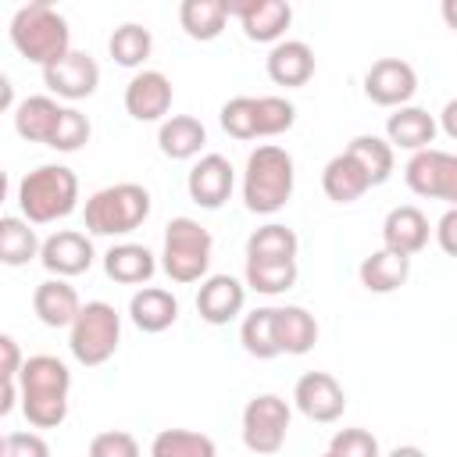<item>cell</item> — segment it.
I'll use <instances>...</instances> for the list:
<instances>
[{
	"label": "cell",
	"mask_w": 457,
	"mask_h": 457,
	"mask_svg": "<svg viewBox=\"0 0 457 457\" xmlns=\"http://www.w3.org/2000/svg\"><path fill=\"white\" fill-rule=\"evenodd\" d=\"M71 371L54 353H36L21 361L18 371V403L32 428H57L68 418Z\"/></svg>",
	"instance_id": "obj_1"
},
{
	"label": "cell",
	"mask_w": 457,
	"mask_h": 457,
	"mask_svg": "<svg viewBox=\"0 0 457 457\" xmlns=\"http://www.w3.org/2000/svg\"><path fill=\"white\" fill-rule=\"evenodd\" d=\"M11 43H14V50L25 61L46 68V64L61 61L71 50V29H68L64 14L54 4L32 0V4L14 11V18H11Z\"/></svg>",
	"instance_id": "obj_2"
},
{
	"label": "cell",
	"mask_w": 457,
	"mask_h": 457,
	"mask_svg": "<svg viewBox=\"0 0 457 457\" xmlns=\"http://www.w3.org/2000/svg\"><path fill=\"white\" fill-rule=\"evenodd\" d=\"M296 186V164L289 157V150L264 143L257 150H250L246 157V171H243V204L253 214H275L289 204Z\"/></svg>",
	"instance_id": "obj_3"
},
{
	"label": "cell",
	"mask_w": 457,
	"mask_h": 457,
	"mask_svg": "<svg viewBox=\"0 0 457 457\" xmlns=\"http://www.w3.org/2000/svg\"><path fill=\"white\" fill-rule=\"evenodd\" d=\"M18 207L29 225H50L79 207V175L68 164H39L18 182Z\"/></svg>",
	"instance_id": "obj_4"
},
{
	"label": "cell",
	"mask_w": 457,
	"mask_h": 457,
	"mask_svg": "<svg viewBox=\"0 0 457 457\" xmlns=\"http://www.w3.org/2000/svg\"><path fill=\"white\" fill-rule=\"evenodd\" d=\"M150 218V193L139 182H114L86 200V228L93 236H129Z\"/></svg>",
	"instance_id": "obj_5"
},
{
	"label": "cell",
	"mask_w": 457,
	"mask_h": 457,
	"mask_svg": "<svg viewBox=\"0 0 457 457\" xmlns=\"http://www.w3.org/2000/svg\"><path fill=\"white\" fill-rule=\"evenodd\" d=\"M211 250L214 239L211 232L193 221V218H171L164 225V250H161V268L171 282L186 286V282H204L207 268H211Z\"/></svg>",
	"instance_id": "obj_6"
},
{
	"label": "cell",
	"mask_w": 457,
	"mask_h": 457,
	"mask_svg": "<svg viewBox=\"0 0 457 457\" xmlns=\"http://www.w3.org/2000/svg\"><path fill=\"white\" fill-rule=\"evenodd\" d=\"M121 343V314L104 303V300H89L79 307L75 321L68 325V346L71 357L86 368H100L114 357Z\"/></svg>",
	"instance_id": "obj_7"
},
{
	"label": "cell",
	"mask_w": 457,
	"mask_h": 457,
	"mask_svg": "<svg viewBox=\"0 0 457 457\" xmlns=\"http://www.w3.org/2000/svg\"><path fill=\"white\" fill-rule=\"evenodd\" d=\"M289 418H293V411L278 393H257L243 407V446L261 457L278 453L286 446Z\"/></svg>",
	"instance_id": "obj_8"
},
{
	"label": "cell",
	"mask_w": 457,
	"mask_h": 457,
	"mask_svg": "<svg viewBox=\"0 0 457 457\" xmlns=\"http://www.w3.org/2000/svg\"><path fill=\"white\" fill-rule=\"evenodd\" d=\"M403 182L411 193L428 196V200H446L453 207L457 204V157L450 150L425 146V150L411 154V161L403 168Z\"/></svg>",
	"instance_id": "obj_9"
},
{
	"label": "cell",
	"mask_w": 457,
	"mask_h": 457,
	"mask_svg": "<svg viewBox=\"0 0 457 457\" xmlns=\"http://www.w3.org/2000/svg\"><path fill=\"white\" fill-rule=\"evenodd\" d=\"M418 93V71L400 57H378L364 71V96L378 107H407Z\"/></svg>",
	"instance_id": "obj_10"
},
{
	"label": "cell",
	"mask_w": 457,
	"mask_h": 457,
	"mask_svg": "<svg viewBox=\"0 0 457 457\" xmlns=\"http://www.w3.org/2000/svg\"><path fill=\"white\" fill-rule=\"evenodd\" d=\"M293 403H296V411H300L303 418L328 425V421H339V418H343V411H346V393H343V386L336 382V375H328V371H307V375H300L296 386H293Z\"/></svg>",
	"instance_id": "obj_11"
},
{
	"label": "cell",
	"mask_w": 457,
	"mask_h": 457,
	"mask_svg": "<svg viewBox=\"0 0 457 457\" xmlns=\"http://www.w3.org/2000/svg\"><path fill=\"white\" fill-rule=\"evenodd\" d=\"M228 18H239L246 39L278 43L293 21V7L286 0H225Z\"/></svg>",
	"instance_id": "obj_12"
},
{
	"label": "cell",
	"mask_w": 457,
	"mask_h": 457,
	"mask_svg": "<svg viewBox=\"0 0 457 457\" xmlns=\"http://www.w3.org/2000/svg\"><path fill=\"white\" fill-rule=\"evenodd\" d=\"M43 82H46V89L54 96L86 100L100 86V64L89 54H82V50H68L61 61H54V64L43 68Z\"/></svg>",
	"instance_id": "obj_13"
},
{
	"label": "cell",
	"mask_w": 457,
	"mask_h": 457,
	"mask_svg": "<svg viewBox=\"0 0 457 457\" xmlns=\"http://www.w3.org/2000/svg\"><path fill=\"white\" fill-rule=\"evenodd\" d=\"M93 257H96L93 253V239L86 232H79V228H61V232H54V236H46L39 243V261L57 278H71V275L89 271Z\"/></svg>",
	"instance_id": "obj_14"
},
{
	"label": "cell",
	"mask_w": 457,
	"mask_h": 457,
	"mask_svg": "<svg viewBox=\"0 0 457 457\" xmlns=\"http://www.w3.org/2000/svg\"><path fill=\"white\" fill-rule=\"evenodd\" d=\"M186 189H189V200H193V204L214 211V207H221V204L232 196V189H236V168H232L228 157H221V154H204V157L189 168Z\"/></svg>",
	"instance_id": "obj_15"
},
{
	"label": "cell",
	"mask_w": 457,
	"mask_h": 457,
	"mask_svg": "<svg viewBox=\"0 0 457 457\" xmlns=\"http://www.w3.org/2000/svg\"><path fill=\"white\" fill-rule=\"evenodd\" d=\"M125 111L136 121H164L171 111V79L154 68L136 71L125 86Z\"/></svg>",
	"instance_id": "obj_16"
},
{
	"label": "cell",
	"mask_w": 457,
	"mask_h": 457,
	"mask_svg": "<svg viewBox=\"0 0 457 457\" xmlns=\"http://www.w3.org/2000/svg\"><path fill=\"white\" fill-rule=\"evenodd\" d=\"M246 286L236 275H207L196 289V311L207 325H228L243 314Z\"/></svg>",
	"instance_id": "obj_17"
},
{
	"label": "cell",
	"mask_w": 457,
	"mask_h": 457,
	"mask_svg": "<svg viewBox=\"0 0 457 457\" xmlns=\"http://www.w3.org/2000/svg\"><path fill=\"white\" fill-rule=\"evenodd\" d=\"M428 232H432L428 218L414 204H400L382 221V246L400 253V257H414L428 246Z\"/></svg>",
	"instance_id": "obj_18"
},
{
	"label": "cell",
	"mask_w": 457,
	"mask_h": 457,
	"mask_svg": "<svg viewBox=\"0 0 457 457\" xmlns=\"http://www.w3.org/2000/svg\"><path fill=\"white\" fill-rule=\"evenodd\" d=\"M264 68H268V79L275 86H286V89L307 86L311 75H314V50L303 39H278L268 50Z\"/></svg>",
	"instance_id": "obj_19"
},
{
	"label": "cell",
	"mask_w": 457,
	"mask_h": 457,
	"mask_svg": "<svg viewBox=\"0 0 457 457\" xmlns=\"http://www.w3.org/2000/svg\"><path fill=\"white\" fill-rule=\"evenodd\" d=\"M129 318L139 332H164L179 321V300L171 289H161V286H143L132 293L129 300Z\"/></svg>",
	"instance_id": "obj_20"
},
{
	"label": "cell",
	"mask_w": 457,
	"mask_h": 457,
	"mask_svg": "<svg viewBox=\"0 0 457 457\" xmlns=\"http://www.w3.org/2000/svg\"><path fill=\"white\" fill-rule=\"evenodd\" d=\"M79 307H82V300L68 278H46L32 293V311L46 328H68L75 321Z\"/></svg>",
	"instance_id": "obj_21"
},
{
	"label": "cell",
	"mask_w": 457,
	"mask_h": 457,
	"mask_svg": "<svg viewBox=\"0 0 457 457\" xmlns=\"http://www.w3.org/2000/svg\"><path fill=\"white\" fill-rule=\"evenodd\" d=\"M436 139V118L425 111V107H396L389 118H386V143L389 146H400V150H425L428 143Z\"/></svg>",
	"instance_id": "obj_22"
},
{
	"label": "cell",
	"mask_w": 457,
	"mask_h": 457,
	"mask_svg": "<svg viewBox=\"0 0 457 457\" xmlns=\"http://www.w3.org/2000/svg\"><path fill=\"white\" fill-rule=\"evenodd\" d=\"M275 343H278V353H293V357L314 350V343H318L314 314L300 303L275 307Z\"/></svg>",
	"instance_id": "obj_23"
},
{
	"label": "cell",
	"mask_w": 457,
	"mask_h": 457,
	"mask_svg": "<svg viewBox=\"0 0 457 457\" xmlns=\"http://www.w3.org/2000/svg\"><path fill=\"white\" fill-rule=\"evenodd\" d=\"M204 143H207V129H204V121L193 118V114H171V118H164L161 129H157V146H161V154L171 157V161H189V157H196V154L204 150Z\"/></svg>",
	"instance_id": "obj_24"
},
{
	"label": "cell",
	"mask_w": 457,
	"mask_h": 457,
	"mask_svg": "<svg viewBox=\"0 0 457 457\" xmlns=\"http://www.w3.org/2000/svg\"><path fill=\"white\" fill-rule=\"evenodd\" d=\"M104 271H107L111 282L139 286V282H150L154 278L157 261H154V253L143 243H114L104 253Z\"/></svg>",
	"instance_id": "obj_25"
},
{
	"label": "cell",
	"mask_w": 457,
	"mask_h": 457,
	"mask_svg": "<svg viewBox=\"0 0 457 457\" xmlns=\"http://www.w3.org/2000/svg\"><path fill=\"white\" fill-rule=\"evenodd\" d=\"M357 275H361V286L368 293H396L411 278V257H400V253L382 246L361 261Z\"/></svg>",
	"instance_id": "obj_26"
},
{
	"label": "cell",
	"mask_w": 457,
	"mask_h": 457,
	"mask_svg": "<svg viewBox=\"0 0 457 457\" xmlns=\"http://www.w3.org/2000/svg\"><path fill=\"white\" fill-rule=\"evenodd\" d=\"M321 189H325V196L336 200V204H353V200H361V196L371 189V182H368V175L361 171V164L343 150V154H336V157L325 164V171H321Z\"/></svg>",
	"instance_id": "obj_27"
},
{
	"label": "cell",
	"mask_w": 457,
	"mask_h": 457,
	"mask_svg": "<svg viewBox=\"0 0 457 457\" xmlns=\"http://www.w3.org/2000/svg\"><path fill=\"white\" fill-rule=\"evenodd\" d=\"M61 104L54 96H25L14 111V132L29 143H50L54 129H57V118H61Z\"/></svg>",
	"instance_id": "obj_28"
},
{
	"label": "cell",
	"mask_w": 457,
	"mask_h": 457,
	"mask_svg": "<svg viewBox=\"0 0 457 457\" xmlns=\"http://www.w3.org/2000/svg\"><path fill=\"white\" fill-rule=\"evenodd\" d=\"M225 21H228L225 0H182L179 4V25L186 29L189 39H200V43L218 39Z\"/></svg>",
	"instance_id": "obj_29"
},
{
	"label": "cell",
	"mask_w": 457,
	"mask_h": 457,
	"mask_svg": "<svg viewBox=\"0 0 457 457\" xmlns=\"http://www.w3.org/2000/svg\"><path fill=\"white\" fill-rule=\"evenodd\" d=\"M296 250H300L296 232L289 225H278V221H268L246 236V257L250 261H296Z\"/></svg>",
	"instance_id": "obj_30"
},
{
	"label": "cell",
	"mask_w": 457,
	"mask_h": 457,
	"mask_svg": "<svg viewBox=\"0 0 457 457\" xmlns=\"http://www.w3.org/2000/svg\"><path fill=\"white\" fill-rule=\"evenodd\" d=\"M32 257H39V236L25 218H0V264L7 268H21Z\"/></svg>",
	"instance_id": "obj_31"
},
{
	"label": "cell",
	"mask_w": 457,
	"mask_h": 457,
	"mask_svg": "<svg viewBox=\"0 0 457 457\" xmlns=\"http://www.w3.org/2000/svg\"><path fill=\"white\" fill-rule=\"evenodd\" d=\"M296 275H300L296 261H250L246 257L243 286L253 293H264V296H278L296 286Z\"/></svg>",
	"instance_id": "obj_32"
},
{
	"label": "cell",
	"mask_w": 457,
	"mask_h": 457,
	"mask_svg": "<svg viewBox=\"0 0 457 457\" xmlns=\"http://www.w3.org/2000/svg\"><path fill=\"white\" fill-rule=\"evenodd\" d=\"M346 154L361 164V171L368 175L371 186H382V182L393 175V146H389L382 136H371V132L353 136V139L346 143Z\"/></svg>",
	"instance_id": "obj_33"
},
{
	"label": "cell",
	"mask_w": 457,
	"mask_h": 457,
	"mask_svg": "<svg viewBox=\"0 0 457 457\" xmlns=\"http://www.w3.org/2000/svg\"><path fill=\"white\" fill-rule=\"evenodd\" d=\"M150 457H218V446L193 428H161L150 443Z\"/></svg>",
	"instance_id": "obj_34"
},
{
	"label": "cell",
	"mask_w": 457,
	"mask_h": 457,
	"mask_svg": "<svg viewBox=\"0 0 457 457\" xmlns=\"http://www.w3.org/2000/svg\"><path fill=\"white\" fill-rule=\"evenodd\" d=\"M239 343L250 357L257 361H271L278 357V343H275V307H257L243 318L239 325Z\"/></svg>",
	"instance_id": "obj_35"
},
{
	"label": "cell",
	"mask_w": 457,
	"mask_h": 457,
	"mask_svg": "<svg viewBox=\"0 0 457 457\" xmlns=\"http://www.w3.org/2000/svg\"><path fill=\"white\" fill-rule=\"evenodd\" d=\"M107 50H111L114 64H121V68H139V64L150 57V50H154V36H150V29H143V25H136V21H125V25H118V29L111 32Z\"/></svg>",
	"instance_id": "obj_36"
},
{
	"label": "cell",
	"mask_w": 457,
	"mask_h": 457,
	"mask_svg": "<svg viewBox=\"0 0 457 457\" xmlns=\"http://www.w3.org/2000/svg\"><path fill=\"white\" fill-rule=\"evenodd\" d=\"M296 121V107L286 96H253V129L257 136H282Z\"/></svg>",
	"instance_id": "obj_37"
},
{
	"label": "cell",
	"mask_w": 457,
	"mask_h": 457,
	"mask_svg": "<svg viewBox=\"0 0 457 457\" xmlns=\"http://www.w3.org/2000/svg\"><path fill=\"white\" fill-rule=\"evenodd\" d=\"M89 136H93L89 118H86L79 107H64L46 146H54V150H61V154H75V150H82V146L89 143Z\"/></svg>",
	"instance_id": "obj_38"
},
{
	"label": "cell",
	"mask_w": 457,
	"mask_h": 457,
	"mask_svg": "<svg viewBox=\"0 0 457 457\" xmlns=\"http://www.w3.org/2000/svg\"><path fill=\"white\" fill-rule=\"evenodd\" d=\"M221 129L232 136V139H257V129H253V96H232L221 104Z\"/></svg>",
	"instance_id": "obj_39"
},
{
	"label": "cell",
	"mask_w": 457,
	"mask_h": 457,
	"mask_svg": "<svg viewBox=\"0 0 457 457\" xmlns=\"http://www.w3.org/2000/svg\"><path fill=\"white\" fill-rule=\"evenodd\" d=\"M332 457H382L378 439L368 428H339L328 443Z\"/></svg>",
	"instance_id": "obj_40"
},
{
	"label": "cell",
	"mask_w": 457,
	"mask_h": 457,
	"mask_svg": "<svg viewBox=\"0 0 457 457\" xmlns=\"http://www.w3.org/2000/svg\"><path fill=\"white\" fill-rule=\"evenodd\" d=\"M89 457H139V443L125 428H107L89 439Z\"/></svg>",
	"instance_id": "obj_41"
},
{
	"label": "cell",
	"mask_w": 457,
	"mask_h": 457,
	"mask_svg": "<svg viewBox=\"0 0 457 457\" xmlns=\"http://www.w3.org/2000/svg\"><path fill=\"white\" fill-rule=\"evenodd\" d=\"M0 457H50V446L39 432H11Z\"/></svg>",
	"instance_id": "obj_42"
},
{
	"label": "cell",
	"mask_w": 457,
	"mask_h": 457,
	"mask_svg": "<svg viewBox=\"0 0 457 457\" xmlns=\"http://www.w3.org/2000/svg\"><path fill=\"white\" fill-rule=\"evenodd\" d=\"M21 346L14 343V336H7V332H0V378L4 382H14L18 378V371H21Z\"/></svg>",
	"instance_id": "obj_43"
},
{
	"label": "cell",
	"mask_w": 457,
	"mask_h": 457,
	"mask_svg": "<svg viewBox=\"0 0 457 457\" xmlns=\"http://www.w3.org/2000/svg\"><path fill=\"white\" fill-rule=\"evenodd\" d=\"M453 228H457V211H453V207H446V214H443V218H439V225H436V236H439L443 253H453V250H457V243H453Z\"/></svg>",
	"instance_id": "obj_44"
},
{
	"label": "cell",
	"mask_w": 457,
	"mask_h": 457,
	"mask_svg": "<svg viewBox=\"0 0 457 457\" xmlns=\"http://www.w3.org/2000/svg\"><path fill=\"white\" fill-rule=\"evenodd\" d=\"M14 403H18V386L0 378V418H7L14 411Z\"/></svg>",
	"instance_id": "obj_45"
},
{
	"label": "cell",
	"mask_w": 457,
	"mask_h": 457,
	"mask_svg": "<svg viewBox=\"0 0 457 457\" xmlns=\"http://www.w3.org/2000/svg\"><path fill=\"white\" fill-rule=\"evenodd\" d=\"M457 100H446V107H443V129H446V136L450 139H457Z\"/></svg>",
	"instance_id": "obj_46"
},
{
	"label": "cell",
	"mask_w": 457,
	"mask_h": 457,
	"mask_svg": "<svg viewBox=\"0 0 457 457\" xmlns=\"http://www.w3.org/2000/svg\"><path fill=\"white\" fill-rule=\"evenodd\" d=\"M11 104H14V86H11L7 75H0V114H4Z\"/></svg>",
	"instance_id": "obj_47"
},
{
	"label": "cell",
	"mask_w": 457,
	"mask_h": 457,
	"mask_svg": "<svg viewBox=\"0 0 457 457\" xmlns=\"http://www.w3.org/2000/svg\"><path fill=\"white\" fill-rule=\"evenodd\" d=\"M386 457H425V453H421L418 446H393Z\"/></svg>",
	"instance_id": "obj_48"
},
{
	"label": "cell",
	"mask_w": 457,
	"mask_h": 457,
	"mask_svg": "<svg viewBox=\"0 0 457 457\" xmlns=\"http://www.w3.org/2000/svg\"><path fill=\"white\" fill-rule=\"evenodd\" d=\"M4 200H7V171L0 168V204H4Z\"/></svg>",
	"instance_id": "obj_49"
},
{
	"label": "cell",
	"mask_w": 457,
	"mask_h": 457,
	"mask_svg": "<svg viewBox=\"0 0 457 457\" xmlns=\"http://www.w3.org/2000/svg\"><path fill=\"white\" fill-rule=\"evenodd\" d=\"M4 439H7V436H4V432H0V453H4Z\"/></svg>",
	"instance_id": "obj_50"
},
{
	"label": "cell",
	"mask_w": 457,
	"mask_h": 457,
	"mask_svg": "<svg viewBox=\"0 0 457 457\" xmlns=\"http://www.w3.org/2000/svg\"><path fill=\"white\" fill-rule=\"evenodd\" d=\"M321 457H332V453H328V450H325V453H321Z\"/></svg>",
	"instance_id": "obj_51"
}]
</instances>
